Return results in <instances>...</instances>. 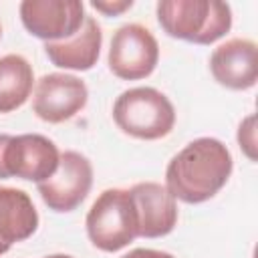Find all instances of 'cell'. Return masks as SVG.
<instances>
[{
  "label": "cell",
  "mask_w": 258,
  "mask_h": 258,
  "mask_svg": "<svg viewBox=\"0 0 258 258\" xmlns=\"http://www.w3.org/2000/svg\"><path fill=\"white\" fill-rule=\"evenodd\" d=\"M232 169V153L220 139L198 137L169 159L165 187L183 204H204L228 183Z\"/></svg>",
  "instance_id": "obj_1"
},
{
  "label": "cell",
  "mask_w": 258,
  "mask_h": 258,
  "mask_svg": "<svg viewBox=\"0 0 258 258\" xmlns=\"http://www.w3.org/2000/svg\"><path fill=\"white\" fill-rule=\"evenodd\" d=\"M159 26L177 40L214 44L232 28V8L220 0H159Z\"/></svg>",
  "instance_id": "obj_2"
},
{
  "label": "cell",
  "mask_w": 258,
  "mask_h": 258,
  "mask_svg": "<svg viewBox=\"0 0 258 258\" xmlns=\"http://www.w3.org/2000/svg\"><path fill=\"white\" fill-rule=\"evenodd\" d=\"M113 121L129 137L155 141L171 133L175 109L161 91L153 87H133L115 99Z\"/></svg>",
  "instance_id": "obj_3"
},
{
  "label": "cell",
  "mask_w": 258,
  "mask_h": 258,
  "mask_svg": "<svg viewBox=\"0 0 258 258\" xmlns=\"http://www.w3.org/2000/svg\"><path fill=\"white\" fill-rule=\"evenodd\" d=\"M87 236L101 252H117L139 236V218L129 189L111 187L93 202L87 220Z\"/></svg>",
  "instance_id": "obj_4"
},
{
  "label": "cell",
  "mask_w": 258,
  "mask_h": 258,
  "mask_svg": "<svg viewBox=\"0 0 258 258\" xmlns=\"http://www.w3.org/2000/svg\"><path fill=\"white\" fill-rule=\"evenodd\" d=\"M159 62V44L149 28L129 22L113 32L107 64L109 71L123 81H139L149 77Z\"/></svg>",
  "instance_id": "obj_5"
},
{
  "label": "cell",
  "mask_w": 258,
  "mask_h": 258,
  "mask_svg": "<svg viewBox=\"0 0 258 258\" xmlns=\"http://www.w3.org/2000/svg\"><path fill=\"white\" fill-rule=\"evenodd\" d=\"M18 12L24 28L44 42H60L75 36L87 16L81 0H24Z\"/></svg>",
  "instance_id": "obj_6"
},
{
  "label": "cell",
  "mask_w": 258,
  "mask_h": 258,
  "mask_svg": "<svg viewBox=\"0 0 258 258\" xmlns=\"http://www.w3.org/2000/svg\"><path fill=\"white\" fill-rule=\"evenodd\" d=\"M93 185V165L79 151H62L52 177L38 183V194L48 210L67 214L77 210Z\"/></svg>",
  "instance_id": "obj_7"
},
{
  "label": "cell",
  "mask_w": 258,
  "mask_h": 258,
  "mask_svg": "<svg viewBox=\"0 0 258 258\" xmlns=\"http://www.w3.org/2000/svg\"><path fill=\"white\" fill-rule=\"evenodd\" d=\"M89 89L83 79L69 73H48L36 81L32 111L46 123H64L85 109Z\"/></svg>",
  "instance_id": "obj_8"
},
{
  "label": "cell",
  "mask_w": 258,
  "mask_h": 258,
  "mask_svg": "<svg viewBox=\"0 0 258 258\" xmlns=\"http://www.w3.org/2000/svg\"><path fill=\"white\" fill-rule=\"evenodd\" d=\"M60 151L52 139L40 133L10 135L4 151V165L8 177H20L34 181L36 185L46 181L58 169Z\"/></svg>",
  "instance_id": "obj_9"
},
{
  "label": "cell",
  "mask_w": 258,
  "mask_h": 258,
  "mask_svg": "<svg viewBox=\"0 0 258 258\" xmlns=\"http://www.w3.org/2000/svg\"><path fill=\"white\" fill-rule=\"evenodd\" d=\"M214 81L232 91L252 89L258 81V46L250 38H230L210 56Z\"/></svg>",
  "instance_id": "obj_10"
},
{
  "label": "cell",
  "mask_w": 258,
  "mask_h": 258,
  "mask_svg": "<svg viewBox=\"0 0 258 258\" xmlns=\"http://www.w3.org/2000/svg\"><path fill=\"white\" fill-rule=\"evenodd\" d=\"M141 238H161L173 232L177 224V200L157 181H141L131 189Z\"/></svg>",
  "instance_id": "obj_11"
},
{
  "label": "cell",
  "mask_w": 258,
  "mask_h": 258,
  "mask_svg": "<svg viewBox=\"0 0 258 258\" xmlns=\"http://www.w3.org/2000/svg\"><path fill=\"white\" fill-rule=\"evenodd\" d=\"M103 44L101 24L93 16H85L81 30L60 42H44L48 60L64 71H89L97 64Z\"/></svg>",
  "instance_id": "obj_12"
},
{
  "label": "cell",
  "mask_w": 258,
  "mask_h": 258,
  "mask_svg": "<svg viewBox=\"0 0 258 258\" xmlns=\"http://www.w3.org/2000/svg\"><path fill=\"white\" fill-rule=\"evenodd\" d=\"M38 228V212L24 189L0 185V256Z\"/></svg>",
  "instance_id": "obj_13"
},
{
  "label": "cell",
  "mask_w": 258,
  "mask_h": 258,
  "mask_svg": "<svg viewBox=\"0 0 258 258\" xmlns=\"http://www.w3.org/2000/svg\"><path fill=\"white\" fill-rule=\"evenodd\" d=\"M34 87L32 64L22 54H4L0 58V113L20 109Z\"/></svg>",
  "instance_id": "obj_14"
},
{
  "label": "cell",
  "mask_w": 258,
  "mask_h": 258,
  "mask_svg": "<svg viewBox=\"0 0 258 258\" xmlns=\"http://www.w3.org/2000/svg\"><path fill=\"white\" fill-rule=\"evenodd\" d=\"M238 145L250 161H256V115H248L238 125Z\"/></svg>",
  "instance_id": "obj_15"
},
{
  "label": "cell",
  "mask_w": 258,
  "mask_h": 258,
  "mask_svg": "<svg viewBox=\"0 0 258 258\" xmlns=\"http://www.w3.org/2000/svg\"><path fill=\"white\" fill-rule=\"evenodd\" d=\"M91 6L105 16H119L133 6V0H93Z\"/></svg>",
  "instance_id": "obj_16"
},
{
  "label": "cell",
  "mask_w": 258,
  "mask_h": 258,
  "mask_svg": "<svg viewBox=\"0 0 258 258\" xmlns=\"http://www.w3.org/2000/svg\"><path fill=\"white\" fill-rule=\"evenodd\" d=\"M121 258H175L173 254L169 252H163V250H153V248H135L131 252H127L125 256Z\"/></svg>",
  "instance_id": "obj_17"
},
{
  "label": "cell",
  "mask_w": 258,
  "mask_h": 258,
  "mask_svg": "<svg viewBox=\"0 0 258 258\" xmlns=\"http://www.w3.org/2000/svg\"><path fill=\"white\" fill-rule=\"evenodd\" d=\"M8 139H10L8 133H0V179H8V171H6V165H4V151H6Z\"/></svg>",
  "instance_id": "obj_18"
},
{
  "label": "cell",
  "mask_w": 258,
  "mask_h": 258,
  "mask_svg": "<svg viewBox=\"0 0 258 258\" xmlns=\"http://www.w3.org/2000/svg\"><path fill=\"white\" fill-rule=\"evenodd\" d=\"M44 258H73V256H69V254H48Z\"/></svg>",
  "instance_id": "obj_19"
},
{
  "label": "cell",
  "mask_w": 258,
  "mask_h": 258,
  "mask_svg": "<svg viewBox=\"0 0 258 258\" xmlns=\"http://www.w3.org/2000/svg\"><path fill=\"white\" fill-rule=\"evenodd\" d=\"M0 38H2V24H0Z\"/></svg>",
  "instance_id": "obj_20"
}]
</instances>
